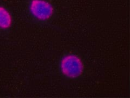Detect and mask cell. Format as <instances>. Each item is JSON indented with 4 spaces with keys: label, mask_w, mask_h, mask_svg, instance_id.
I'll return each instance as SVG.
<instances>
[{
    "label": "cell",
    "mask_w": 130,
    "mask_h": 98,
    "mask_svg": "<svg viewBox=\"0 0 130 98\" xmlns=\"http://www.w3.org/2000/svg\"><path fill=\"white\" fill-rule=\"evenodd\" d=\"M14 26L13 14L8 7L0 3V33L8 35Z\"/></svg>",
    "instance_id": "obj_3"
},
{
    "label": "cell",
    "mask_w": 130,
    "mask_h": 98,
    "mask_svg": "<svg viewBox=\"0 0 130 98\" xmlns=\"http://www.w3.org/2000/svg\"><path fill=\"white\" fill-rule=\"evenodd\" d=\"M26 9L30 20L39 25L50 23L57 13L56 6L51 0H27Z\"/></svg>",
    "instance_id": "obj_2"
},
{
    "label": "cell",
    "mask_w": 130,
    "mask_h": 98,
    "mask_svg": "<svg viewBox=\"0 0 130 98\" xmlns=\"http://www.w3.org/2000/svg\"><path fill=\"white\" fill-rule=\"evenodd\" d=\"M57 68L59 76L68 81H79L87 74L86 60L78 52L72 50L67 51L60 56Z\"/></svg>",
    "instance_id": "obj_1"
}]
</instances>
